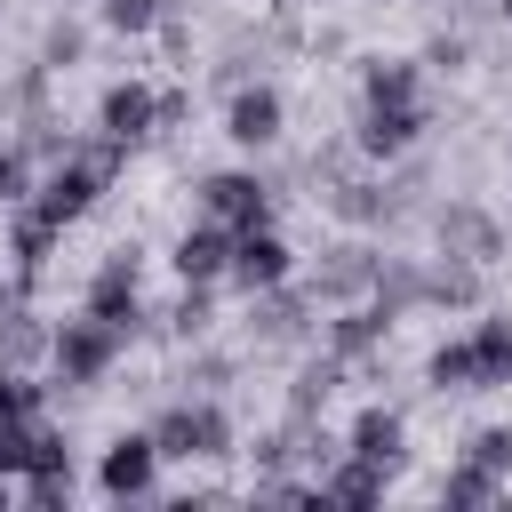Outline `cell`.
<instances>
[{
    "label": "cell",
    "instance_id": "cell-17",
    "mask_svg": "<svg viewBox=\"0 0 512 512\" xmlns=\"http://www.w3.org/2000/svg\"><path fill=\"white\" fill-rule=\"evenodd\" d=\"M168 272H176V280H216V288H224V272H232V224L192 216V224L168 240Z\"/></svg>",
    "mask_w": 512,
    "mask_h": 512
},
{
    "label": "cell",
    "instance_id": "cell-32",
    "mask_svg": "<svg viewBox=\"0 0 512 512\" xmlns=\"http://www.w3.org/2000/svg\"><path fill=\"white\" fill-rule=\"evenodd\" d=\"M240 376V360L232 352H216V344H192V360H184V392H224Z\"/></svg>",
    "mask_w": 512,
    "mask_h": 512
},
{
    "label": "cell",
    "instance_id": "cell-22",
    "mask_svg": "<svg viewBox=\"0 0 512 512\" xmlns=\"http://www.w3.org/2000/svg\"><path fill=\"white\" fill-rule=\"evenodd\" d=\"M360 104H424V56H360Z\"/></svg>",
    "mask_w": 512,
    "mask_h": 512
},
{
    "label": "cell",
    "instance_id": "cell-39",
    "mask_svg": "<svg viewBox=\"0 0 512 512\" xmlns=\"http://www.w3.org/2000/svg\"><path fill=\"white\" fill-rule=\"evenodd\" d=\"M504 392H512V384H504Z\"/></svg>",
    "mask_w": 512,
    "mask_h": 512
},
{
    "label": "cell",
    "instance_id": "cell-27",
    "mask_svg": "<svg viewBox=\"0 0 512 512\" xmlns=\"http://www.w3.org/2000/svg\"><path fill=\"white\" fill-rule=\"evenodd\" d=\"M424 296H432V264H424V256H384L376 304H384L392 320H408V312H424Z\"/></svg>",
    "mask_w": 512,
    "mask_h": 512
},
{
    "label": "cell",
    "instance_id": "cell-9",
    "mask_svg": "<svg viewBox=\"0 0 512 512\" xmlns=\"http://www.w3.org/2000/svg\"><path fill=\"white\" fill-rule=\"evenodd\" d=\"M432 248L464 256V264H496L504 256V216L488 200H440L432 208Z\"/></svg>",
    "mask_w": 512,
    "mask_h": 512
},
{
    "label": "cell",
    "instance_id": "cell-38",
    "mask_svg": "<svg viewBox=\"0 0 512 512\" xmlns=\"http://www.w3.org/2000/svg\"><path fill=\"white\" fill-rule=\"evenodd\" d=\"M488 16H496V24H512V0H488Z\"/></svg>",
    "mask_w": 512,
    "mask_h": 512
},
{
    "label": "cell",
    "instance_id": "cell-5",
    "mask_svg": "<svg viewBox=\"0 0 512 512\" xmlns=\"http://www.w3.org/2000/svg\"><path fill=\"white\" fill-rule=\"evenodd\" d=\"M376 272H384V248L368 232H344V240L320 248V264L304 272V288L320 304H360V296H376Z\"/></svg>",
    "mask_w": 512,
    "mask_h": 512
},
{
    "label": "cell",
    "instance_id": "cell-26",
    "mask_svg": "<svg viewBox=\"0 0 512 512\" xmlns=\"http://www.w3.org/2000/svg\"><path fill=\"white\" fill-rule=\"evenodd\" d=\"M480 304H488V264L440 256V264H432V296H424V312H480Z\"/></svg>",
    "mask_w": 512,
    "mask_h": 512
},
{
    "label": "cell",
    "instance_id": "cell-31",
    "mask_svg": "<svg viewBox=\"0 0 512 512\" xmlns=\"http://www.w3.org/2000/svg\"><path fill=\"white\" fill-rule=\"evenodd\" d=\"M32 184H40V160L8 136V144H0V216H8V208H24V200H32Z\"/></svg>",
    "mask_w": 512,
    "mask_h": 512
},
{
    "label": "cell",
    "instance_id": "cell-13",
    "mask_svg": "<svg viewBox=\"0 0 512 512\" xmlns=\"http://www.w3.org/2000/svg\"><path fill=\"white\" fill-rule=\"evenodd\" d=\"M392 312L376 304V296H360V304H328V320H320V344L336 352V360H352V368H368V360H384V344H392Z\"/></svg>",
    "mask_w": 512,
    "mask_h": 512
},
{
    "label": "cell",
    "instance_id": "cell-12",
    "mask_svg": "<svg viewBox=\"0 0 512 512\" xmlns=\"http://www.w3.org/2000/svg\"><path fill=\"white\" fill-rule=\"evenodd\" d=\"M224 136L240 144V152H272L280 136H288V96L256 72V80H240L232 88V104H224Z\"/></svg>",
    "mask_w": 512,
    "mask_h": 512
},
{
    "label": "cell",
    "instance_id": "cell-14",
    "mask_svg": "<svg viewBox=\"0 0 512 512\" xmlns=\"http://www.w3.org/2000/svg\"><path fill=\"white\" fill-rule=\"evenodd\" d=\"M96 128L120 136L128 152H144V144L160 136V88H152V80H104V96H96Z\"/></svg>",
    "mask_w": 512,
    "mask_h": 512
},
{
    "label": "cell",
    "instance_id": "cell-33",
    "mask_svg": "<svg viewBox=\"0 0 512 512\" xmlns=\"http://www.w3.org/2000/svg\"><path fill=\"white\" fill-rule=\"evenodd\" d=\"M456 456H472V464H488L496 480H512V424H480V432H464Z\"/></svg>",
    "mask_w": 512,
    "mask_h": 512
},
{
    "label": "cell",
    "instance_id": "cell-19",
    "mask_svg": "<svg viewBox=\"0 0 512 512\" xmlns=\"http://www.w3.org/2000/svg\"><path fill=\"white\" fill-rule=\"evenodd\" d=\"M152 328L168 344H208L216 336V280H176V296L152 312Z\"/></svg>",
    "mask_w": 512,
    "mask_h": 512
},
{
    "label": "cell",
    "instance_id": "cell-2",
    "mask_svg": "<svg viewBox=\"0 0 512 512\" xmlns=\"http://www.w3.org/2000/svg\"><path fill=\"white\" fill-rule=\"evenodd\" d=\"M120 352H128V336H120L112 320L72 312V320H56V336H48V376H56V392H96V384L120 368Z\"/></svg>",
    "mask_w": 512,
    "mask_h": 512
},
{
    "label": "cell",
    "instance_id": "cell-37",
    "mask_svg": "<svg viewBox=\"0 0 512 512\" xmlns=\"http://www.w3.org/2000/svg\"><path fill=\"white\" fill-rule=\"evenodd\" d=\"M16 496H24V488H16V480H8V472H0V512H8V504H16Z\"/></svg>",
    "mask_w": 512,
    "mask_h": 512
},
{
    "label": "cell",
    "instance_id": "cell-10",
    "mask_svg": "<svg viewBox=\"0 0 512 512\" xmlns=\"http://www.w3.org/2000/svg\"><path fill=\"white\" fill-rule=\"evenodd\" d=\"M104 192H112V176H96L80 152H64L56 168H40V184H32V208H48V216L72 232V224H88V216L104 208Z\"/></svg>",
    "mask_w": 512,
    "mask_h": 512
},
{
    "label": "cell",
    "instance_id": "cell-35",
    "mask_svg": "<svg viewBox=\"0 0 512 512\" xmlns=\"http://www.w3.org/2000/svg\"><path fill=\"white\" fill-rule=\"evenodd\" d=\"M16 488H24L32 512H64V504H72V472H32V480H16Z\"/></svg>",
    "mask_w": 512,
    "mask_h": 512
},
{
    "label": "cell",
    "instance_id": "cell-23",
    "mask_svg": "<svg viewBox=\"0 0 512 512\" xmlns=\"http://www.w3.org/2000/svg\"><path fill=\"white\" fill-rule=\"evenodd\" d=\"M56 248H64V224H56L48 208H32V200L8 208V264H16V272H48Z\"/></svg>",
    "mask_w": 512,
    "mask_h": 512
},
{
    "label": "cell",
    "instance_id": "cell-18",
    "mask_svg": "<svg viewBox=\"0 0 512 512\" xmlns=\"http://www.w3.org/2000/svg\"><path fill=\"white\" fill-rule=\"evenodd\" d=\"M312 200H320L344 232H384V224H392V184H376V176H328Z\"/></svg>",
    "mask_w": 512,
    "mask_h": 512
},
{
    "label": "cell",
    "instance_id": "cell-36",
    "mask_svg": "<svg viewBox=\"0 0 512 512\" xmlns=\"http://www.w3.org/2000/svg\"><path fill=\"white\" fill-rule=\"evenodd\" d=\"M192 120V88H160V136H176Z\"/></svg>",
    "mask_w": 512,
    "mask_h": 512
},
{
    "label": "cell",
    "instance_id": "cell-1",
    "mask_svg": "<svg viewBox=\"0 0 512 512\" xmlns=\"http://www.w3.org/2000/svg\"><path fill=\"white\" fill-rule=\"evenodd\" d=\"M152 440H160V464H224V456H240V424H232L224 392H176L152 416Z\"/></svg>",
    "mask_w": 512,
    "mask_h": 512
},
{
    "label": "cell",
    "instance_id": "cell-29",
    "mask_svg": "<svg viewBox=\"0 0 512 512\" xmlns=\"http://www.w3.org/2000/svg\"><path fill=\"white\" fill-rule=\"evenodd\" d=\"M32 56H40L48 72H72V64H88V24H80V16H48Z\"/></svg>",
    "mask_w": 512,
    "mask_h": 512
},
{
    "label": "cell",
    "instance_id": "cell-21",
    "mask_svg": "<svg viewBox=\"0 0 512 512\" xmlns=\"http://www.w3.org/2000/svg\"><path fill=\"white\" fill-rule=\"evenodd\" d=\"M384 488H392V472L368 464V456H352V448H336L320 464V504H384Z\"/></svg>",
    "mask_w": 512,
    "mask_h": 512
},
{
    "label": "cell",
    "instance_id": "cell-6",
    "mask_svg": "<svg viewBox=\"0 0 512 512\" xmlns=\"http://www.w3.org/2000/svg\"><path fill=\"white\" fill-rule=\"evenodd\" d=\"M320 296L304 288V280H280V288H256L248 296V336L256 344H272V352H288V344H312L320 336Z\"/></svg>",
    "mask_w": 512,
    "mask_h": 512
},
{
    "label": "cell",
    "instance_id": "cell-20",
    "mask_svg": "<svg viewBox=\"0 0 512 512\" xmlns=\"http://www.w3.org/2000/svg\"><path fill=\"white\" fill-rule=\"evenodd\" d=\"M48 320L32 312V296H16V288H0V360L8 368H40L48 360Z\"/></svg>",
    "mask_w": 512,
    "mask_h": 512
},
{
    "label": "cell",
    "instance_id": "cell-15",
    "mask_svg": "<svg viewBox=\"0 0 512 512\" xmlns=\"http://www.w3.org/2000/svg\"><path fill=\"white\" fill-rule=\"evenodd\" d=\"M344 376H352V360H336L328 344H320V352H304V360H296V376H288V392H280V416H288V424H320V416H328V400L344 392Z\"/></svg>",
    "mask_w": 512,
    "mask_h": 512
},
{
    "label": "cell",
    "instance_id": "cell-16",
    "mask_svg": "<svg viewBox=\"0 0 512 512\" xmlns=\"http://www.w3.org/2000/svg\"><path fill=\"white\" fill-rule=\"evenodd\" d=\"M344 448H352V456H368V464H384V472L400 480V472H408V416H400L392 400H368V408H352Z\"/></svg>",
    "mask_w": 512,
    "mask_h": 512
},
{
    "label": "cell",
    "instance_id": "cell-34",
    "mask_svg": "<svg viewBox=\"0 0 512 512\" xmlns=\"http://www.w3.org/2000/svg\"><path fill=\"white\" fill-rule=\"evenodd\" d=\"M472 64V32H432L424 40V72H464Z\"/></svg>",
    "mask_w": 512,
    "mask_h": 512
},
{
    "label": "cell",
    "instance_id": "cell-25",
    "mask_svg": "<svg viewBox=\"0 0 512 512\" xmlns=\"http://www.w3.org/2000/svg\"><path fill=\"white\" fill-rule=\"evenodd\" d=\"M504 488L512 480H496L488 464H472V456H448L440 464V480H432V496L440 504H456V512H488V504H504Z\"/></svg>",
    "mask_w": 512,
    "mask_h": 512
},
{
    "label": "cell",
    "instance_id": "cell-28",
    "mask_svg": "<svg viewBox=\"0 0 512 512\" xmlns=\"http://www.w3.org/2000/svg\"><path fill=\"white\" fill-rule=\"evenodd\" d=\"M424 384H432L440 400H456V392H480V360H472V336H440V344L424 352Z\"/></svg>",
    "mask_w": 512,
    "mask_h": 512
},
{
    "label": "cell",
    "instance_id": "cell-8",
    "mask_svg": "<svg viewBox=\"0 0 512 512\" xmlns=\"http://www.w3.org/2000/svg\"><path fill=\"white\" fill-rule=\"evenodd\" d=\"M424 136H432V104H360V120H352V152L376 168L408 160Z\"/></svg>",
    "mask_w": 512,
    "mask_h": 512
},
{
    "label": "cell",
    "instance_id": "cell-11",
    "mask_svg": "<svg viewBox=\"0 0 512 512\" xmlns=\"http://www.w3.org/2000/svg\"><path fill=\"white\" fill-rule=\"evenodd\" d=\"M280 280H296V248H288V232H280V224H248V232H232V272H224V288H232V296H256V288H280Z\"/></svg>",
    "mask_w": 512,
    "mask_h": 512
},
{
    "label": "cell",
    "instance_id": "cell-24",
    "mask_svg": "<svg viewBox=\"0 0 512 512\" xmlns=\"http://www.w3.org/2000/svg\"><path fill=\"white\" fill-rule=\"evenodd\" d=\"M464 336H472V360H480V392H504L512 384V312L480 304Z\"/></svg>",
    "mask_w": 512,
    "mask_h": 512
},
{
    "label": "cell",
    "instance_id": "cell-4",
    "mask_svg": "<svg viewBox=\"0 0 512 512\" xmlns=\"http://www.w3.org/2000/svg\"><path fill=\"white\" fill-rule=\"evenodd\" d=\"M192 208L216 216V224H232V232L280 224V192H272L264 168H208V176H192Z\"/></svg>",
    "mask_w": 512,
    "mask_h": 512
},
{
    "label": "cell",
    "instance_id": "cell-30",
    "mask_svg": "<svg viewBox=\"0 0 512 512\" xmlns=\"http://www.w3.org/2000/svg\"><path fill=\"white\" fill-rule=\"evenodd\" d=\"M160 16H168V0H96V24H104V32H120V40L160 32Z\"/></svg>",
    "mask_w": 512,
    "mask_h": 512
},
{
    "label": "cell",
    "instance_id": "cell-7",
    "mask_svg": "<svg viewBox=\"0 0 512 512\" xmlns=\"http://www.w3.org/2000/svg\"><path fill=\"white\" fill-rule=\"evenodd\" d=\"M152 488H160V440H152V424L112 432V440L96 448V496H112V504H144Z\"/></svg>",
    "mask_w": 512,
    "mask_h": 512
},
{
    "label": "cell",
    "instance_id": "cell-3",
    "mask_svg": "<svg viewBox=\"0 0 512 512\" xmlns=\"http://www.w3.org/2000/svg\"><path fill=\"white\" fill-rule=\"evenodd\" d=\"M80 312L112 320L120 336H144V328H152V304H144V248H136V240H112V248L96 256V272H88V288H80Z\"/></svg>",
    "mask_w": 512,
    "mask_h": 512
}]
</instances>
